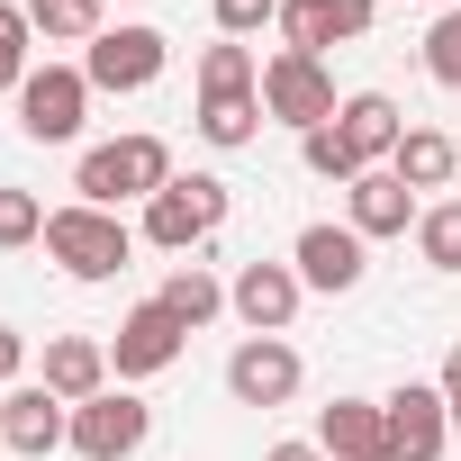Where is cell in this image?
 Listing matches in <instances>:
<instances>
[{
    "label": "cell",
    "mask_w": 461,
    "mask_h": 461,
    "mask_svg": "<svg viewBox=\"0 0 461 461\" xmlns=\"http://www.w3.org/2000/svg\"><path fill=\"white\" fill-rule=\"evenodd\" d=\"M46 254L73 272V281H118L127 272V254H136V236H127V217L118 208H46Z\"/></svg>",
    "instance_id": "cell-1"
},
{
    "label": "cell",
    "mask_w": 461,
    "mask_h": 461,
    "mask_svg": "<svg viewBox=\"0 0 461 461\" xmlns=\"http://www.w3.org/2000/svg\"><path fill=\"white\" fill-rule=\"evenodd\" d=\"M163 181H172V145H163V136H118V145H91V154H82V172H73L82 208H118V199H154Z\"/></svg>",
    "instance_id": "cell-2"
},
{
    "label": "cell",
    "mask_w": 461,
    "mask_h": 461,
    "mask_svg": "<svg viewBox=\"0 0 461 461\" xmlns=\"http://www.w3.org/2000/svg\"><path fill=\"white\" fill-rule=\"evenodd\" d=\"M226 226V181L217 172H172L154 199H145V245H163V254H190V245H208Z\"/></svg>",
    "instance_id": "cell-3"
},
{
    "label": "cell",
    "mask_w": 461,
    "mask_h": 461,
    "mask_svg": "<svg viewBox=\"0 0 461 461\" xmlns=\"http://www.w3.org/2000/svg\"><path fill=\"white\" fill-rule=\"evenodd\" d=\"M335 73H326V55H272L263 64V118H281V127H299V136H317V127H335Z\"/></svg>",
    "instance_id": "cell-4"
},
{
    "label": "cell",
    "mask_w": 461,
    "mask_h": 461,
    "mask_svg": "<svg viewBox=\"0 0 461 461\" xmlns=\"http://www.w3.org/2000/svg\"><path fill=\"white\" fill-rule=\"evenodd\" d=\"M82 109H91V73L82 64H37L19 82V127L37 145H73L82 136Z\"/></svg>",
    "instance_id": "cell-5"
},
{
    "label": "cell",
    "mask_w": 461,
    "mask_h": 461,
    "mask_svg": "<svg viewBox=\"0 0 461 461\" xmlns=\"http://www.w3.org/2000/svg\"><path fill=\"white\" fill-rule=\"evenodd\" d=\"M163 64H172V37L163 28H100L91 55H82L91 91H145V82H163Z\"/></svg>",
    "instance_id": "cell-6"
},
{
    "label": "cell",
    "mask_w": 461,
    "mask_h": 461,
    "mask_svg": "<svg viewBox=\"0 0 461 461\" xmlns=\"http://www.w3.org/2000/svg\"><path fill=\"white\" fill-rule=\"evenodd\" d=\"M145 434H154V407L127 398V389H100V398L73 407V452L82 461H127V452H145Z\"/></svg>",
    "instance_id": "cell-7"
},
{
    "label": "cell",
    "mask_w": 461,
    "mask_h": 461,
    "mask_svg": "<svg viewBox=\"0 0 461 461\" xmlns=\"http://www.w3.org/2000/svg\"><path fill=\"white\" fill-rule=\"evenodd\" d=\"M299 380H308V362L281 335H245L236 353H226V389H236V407H290Z\"/></svg>",
    "instance_id": "cell-8"
},
{
    "label": "cell",
    "mask_w": 461,
    "mask_h": 461,
    "mask_svg": "<svg viewBox=\"0 0 461 461\" xmlns=\"http://www.w3.org/2000/svg\"><path fill=\"white\" fill-rule=\"evenodd\" d=\"M380 416H389V461H434L443 434H452V407H443L434 380H398L380 398Z\"/></svg>",
    "instance_id": "cell-9"
},
{
    "label": "cell",
    "mask_w": 461,
    "mask_h": 461,
    "mask_svg": "<svg viewBox=\"0 0 461 461\" xmlns=\"http://www.w3.org/2000/svg\"><path fill=\"white\" fill-rule=\"evenodd\" d=\"M181 344H190V326H181L163 299H145V308H127V326H118L109 362H118V380H154V371H172V362H181Z\"/></svg>",
    "instance_id": "cell-10"
},
{
    "label": "cell",
    "mask_w": 461,
    "mask_h": 461,
    "mask_svg": "<svg viewBox=\"0 0 461 461\" xmlns=\"http://www.w3.org/2000/svg\"><path fill=\"white\" fill-rule=\"evenodd\" d=\"M299 299H308L299 263H245V272H236V290H226V308H236V317H245L254 335H290Z\"/></svg>",
    "instance_id": "cell-11"
},
{
    "label": "cell",
    "mask_w": 461,
    "mask_h": 461,
    "mask_svg": "<svg viewBox=\"0 0 461 461\" xmlns=\"http://www.w3.org/2000/svg\"><path fill=\"white\" fill-rule=\"evenodd\" d=\"M281 37H290V55L353 46V37H371V0H281Z\"/></svg>",
    "instance_id": "cell-12"
},
{
    "label": "cell",
    "mask_w": 461,
    "mask_h": 461,
    "mask_svg": "<svg viewBox=\"0 0 461 461\" xmlns=\"http://www.w3.org/2000/svg\"><path fill=\"white\" fill-rule=\"evenodd\" d=\"M0 443L10 452H28V461H46L55 443H73V407L37 380V389H10V407H0Z\"/></svg>",
    "instance_id": "cell-13"
},
{
    "label": "cell",
    "mask_w": 461,
    "mask_h": 461,
    "mask_svg": "<svg viewBox=\"0 0 461 461\" xmlns=\"http://www.w3.org/2000/svg\"><path fill=\"white\" fill-rule=\"evenodd\" d=\"M335 136L353 145V163H362V172H380V163L398 154L407 118H398V100H389V91H353V100L335 109Z\"/></svg>",
    "instance_id": "cell-14"
},
{
    "label": "cell",
    "mask_w": 461,
    "mask_h": 461,
    "mask_svg": "<svg viewBox=\"0 0 461 461\" xmlns=\"http://www.w3.org/2000/svg\"><path fill=\"white\" fill-rule=\"evenodd\" d=\"M317 443H326V461H389V416H380V398H335V407L317 416Z\"/></svg>",
    "instance_id": "cell-15"
},
{
    "label": "cell",
    "mask_w": 461,
    "mask_h": 461,
    "mask_svg": "<svg viewBox=\"0 0 461 461\" xmlns=\"http://www.w3.org/2000/svg\"><path fill=\"white\" fill-rule=\"evenodd\" d=\"M299 281L308 290H353L371 263H362V236H353V226H299Z\"/></svg>",
    "instance_id": "cell-16"
},
{
    "label": "cell",
    "mask_w": 461,
    "mask_h": 461,
    "mask_svg": "<svg viewBox=\"0 0 461 461\" xmlns=\"http://www.w3.org/2000/svg\"><path fill=\"white\" fill-rule=\"evenodd\" d=\"M37 380H46L64 407H82V398H100V389H109V344H91V335H55Z\"/></svg>",
    "instance_id": "cell-17"
},
{
    "label": "cell",
    "mask_w": 461,
    "mask_h": 461,
    "mask_svg": "<svg viewBox=\"0 0 461 461\" xmlns=\"http://www.w3.org/2000/svg\"><path fill=\"white\" fill-rule=\"evenodd\" d=\"M407 217H416V190H407L389 163L353 181V236H362V245H371V236H407Z\"/></svg>",
    "instance_id": "cell-18"
},
{
    "label": "cell",
    "mask_w": 461,
    "mask_h": 461,
    "mask_svg": "<svg viewBox=\"0 0 461 461\" xmlns=\"http://www.w3.org/2000/svg\"><path fill=\"white\" fill-rule=\"evenodd\" d=\"M452 163H461V145H452L443 127H407V136H398V154H389V172H398L407 190H443V181H452Z\"/></svg>",
    "instance_id": "cell-19"
},
{
    "label": "cell",
    "mask_w": 461,
    "mask_h": 461,
    "mask_svg": "<svg viewBox=\"0 0 461 461\" xmlns=\"http://www.w3.org/2000/svg\"><path fill=\"white\" fill-rule=\"evenodd\" d=\"M199 136H208L217 154L254 145V136H263V91H217V100H199Z\"/></svg>",
    "instance_id": "cell-20"
},
{
    "label": "cell",
    "mask_w": 461,
    "mask_h": 461,
    "mask_svg": "<svg viewBox=\"0 0 461 461\" xmlns=\"http://www.w3.org/2000/svg\"><path fill=\"white\" fill-rule=\"evenodd\" d=\"M163 308H172L181 326H208V317L226 308V290H217V272H208V263H181V272L163 281Z\"/></svg>",
    "instance_id": "cell-21"
},
{
    "label": "cell",
    "mask_w": 461,
    "mask_h": 461,
    "mask_svg": "<svg viewBox=\"0 0 461 461\" xmlns=\"http://www.w3.org/2000/svg\"><path fill=\"white\" fill-rule=\"evenodd\" d=\"M28 28L55 46H91L100 37V0H28Z\"/></svg>",
    "instance_id": "cell-22"
},
{
    "label": "cell",
    "mask_w": 461,
    "mask_h": 461,
    "mask_svg": "<svg viewBox=\"0 0 461 461\" xmlns=\"http://www.w3.org/2000/svg\"><path fill=\"white\" fill-rule=\"evenodd\" d=\"M416 254H425L434 272H461V199H434V208L416 217Z\"/></svg>",
    "instance_id": "cell-23"
},
{
    "label": "cell",
    "mask_w": 461,
    "mask_h": 461,
    "mask_svg": "<svg viewBox=\"0 0 461 461\" xmlns=\"http://www.w3.org/2000/svg\"><path fill=\"white\" fill-rule=\"evenodd\" d=\"M217 91H263V73H254V55H245L236 37L199 55V100H217Z\"/></svg>",
    "instance_id": "cell-24"
},
{
    "label": "cell",
    "mask_w": 461,
    "mask_h": 461,
    "mask_svg": "<svg viewBox=\"0 0 461 461\" xmlns=\"http://www.w3.org/2000/svg\"><path fill=\"white\" fill-rule=\"evenodd\" d=\"M10 245H46V199L37 190H0V254Z\"/></svg>",
    "instance_id": "cell-25"
},
{
    "label": "cell",
    "mask_w": 461,
    "mask_h": 461,
    "mask_svg": "<svg viewBox=\"0 0 461 461\" xmlns=\"http://www.w3.org/2000/svg\"><path fill=\"white\" fill-rule=\"evenodd\" d=\"M299 154H308V172H317V181H344V190L362 181V163H353V145H344L335 127H317V136H299Z\"/></svg>",
    "instance_id": "cell-26"
},
{
    "label": "cell",
    "mask_w": 461,
    "mask_h": 461,
    "mask_svg": "<svg viewBox=\"0 0 461 461\" xmlns=\"http://www.w3.org/2000/svg\"><path fill=\"white\" fill-rule=\"evenodd\" d=\"M425 73H434L443 91H461V10H443V19L425 28Z\"/></svg>",
    "instance_id": "cell-27"
},
{
    "label": "cell",
    "mask_w": 461,
    "mask_h": 461,
    "mask_svg": "<svg viewBox=\"0 0 461 461\" xmlns=\"http://www.w3.org/2000/svg\"><path fill=\"white\" fill-rule=\"evenodd\" d=\"M28 37H37L28 10H0V91H19V82L37 73V64H28Z\"/></svg>",
    "instance_id": "cell-28"
},
{
    "label": "cell",
    "mask_w": 461,
    "mask_h": 461,
    "mask_svg": "<svg viewBox=\"0 0 461 461\" xmlns=\"http://www.w3.org/2000/svg\"><path fill=\"white\" fill-rule=\"evenodd\" d=\"M217 28H226V37H254V28H281V0H217Z\"/></svg>",
    "instance_id": "cell-29"
},
{
    "label": "cell",
    "mask_w": 461,
    "mask_h": 461,
    "mask_svg": "<svg viewBox=\"0 0 461 461\" xmlns=\"http://www.w3.org/2000/svg\"><path fill=\"white\" fill-rule=\"evenodd\" d=\"M434 389H443V407H452V425H461V344L443 353V380H434Z\"/></svg>",
    "instance_id": "cell-30"
},
{
    "label": "cell",
    "mask_w": 461,
    "mask_h": 461,
    "mask_svg": "<svg viewBox=\"0 0 461 461\" xmlns=\"http://www.w3.org/2000/svg\"><path fill=\"white\" fill-rule=\"evenodd\" d=\"M19 362H28V335H19V326H0V380H19Z\"/></svg>",
    "instance_id": "cell-31"
},
{
    "label": "cell",
    "mask_w": 461,
    "mask_h": 461,
    "mask_svg": "<svg viewBox=\"0 0 461 461\" xmlns=\"http://www.w3.org/2000/svg\"><path fill=\"white\" fill-rule=\"evenodd\" d=\"M263 461H326V443H272Z\"/></svg>",
    "instance_id": "cell-32"
},
{
    "label": "cell",
    "mask_w": 461,
    "mask_h": 461,
    "mask_svg": "<svg viewBox=\"0 0 461 461\" xmlns=\"http://www.w3.org/2000/svg\"><path fill=\"white\" fill-rule=\"evenodd\" d=\"M407 10H416V0H407Z\"/></svg>",
    "instance_id": "cell-33"
},
{
    "label": "cell",
    "mask_w": 461,
    "mask_h": 461,
    "mask_svg": "<svg viewBox=\"0 0 461 461\" xmlns=\"http://www.w3.org/2000/svg\"><path fill=\"white\" fill-rule=\"evenodd\" d=\"M452 10H461V0H452Z\"/></svg>",
    "instance_id": "cell-34"
},
{
    "label": "cell",
    "mask_w": 461,
    "mask_h": 461,
    "mask_svg": "<svg viewBox=\"0 0 461 461\" xmlns=\"http://www.w3.org/2000/svg\"><path fill=\"white\" fill-rule=\"evenodd\" d=\"M0 407H10V398H0Z\"/></svg>",
    "instance_id": "cell-35"
}]
</instances>
